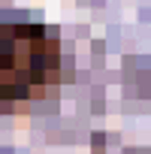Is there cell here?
<instances>
[{
  "label": "cell",
  "mask_w": 151,
  "mask_h": 154,
  "mask_svg": "<svg viewBox=\"0 0 151 154\" xmlns=\"http://www.w3.org/2000/svg\"><path fill=\"white\" fill-rule=\"evenodd\" d=\"M57 91V30L39 21H0V115H24Z\"/></svg>",
  "instance_id": "1"
}]
</instances>
